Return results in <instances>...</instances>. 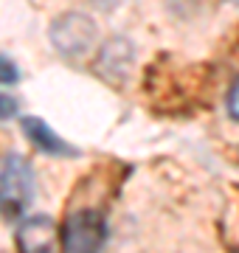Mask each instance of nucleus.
Returning a JSON list of instances; mask_svg holds the SVG:
<instances>
[{
    "label": "nucleus",
    "instance_id": "6",
    "mask_svg": "<svg viewBox=\"0 0 239 253\" xmlns=\"http://www.w3.org/2000/svg\"><path fill=\"white\" fill-rule=\"evenodd\" d=\"M129 62H132V45H129L127 40H121V37L110 40V42L104 45V51H101V56H99V65L104 68V76L124 73L129 68Z\"/></svg>",
    "mask_w": 239,
    "mask_h": 253
},
{
    "label": "nucleus",
    "instance_id": "4",
    "mask_svg": "<svg viewBox=\"0 0 239 253\" xmlns=\"http://www.w3.org/2000/svg\"><path fill=\"white\" fill-rule=\"evenodd\" d=\"M17 248L20 253H65L62 234L51 217L37 214L20 222L17 228Z\"/></svg>",
    "mask_w": 239,
    "mask_h": 253
},
{
    "label": "nucleus",
    "instance_id": "9",
    "mask_svg": "<svg viewBox=\"0 0 239 253\" xmlns=\"http://www.w3.org/2000/svg\"><path fill=\"white\" fill-rule=\"evenodd\" d=\"M228 116L234 121H239V76L234 79V84H231V90H228Z\"/></svg>",
    "mask_w": 239,
    "mask_h": 253
},
{
    "label": "nucleus",
    "instance_id": "2",
    "mask_svg": "<svg viewBox=\"0 0 239 253\" xmlns=\"http://www.w3.org/2000/svg\"><path fill=\"white\" fill-rule=\"evenodd\" d=\"M96 37H99L96 20L82 11H65L51 23V42L65 56H82L96 45Z\"/></svg>",
    "mask_w": 239,
    "mask_h": 253
},
{
    "label": "nucleus",
    "instance_id": "3",
    "mask_svg": "<svg viewBox=\"0 0 239 253\" xmlns=\"http://www.w3.org/2000/svg\"><path fill=\"white\" fill-rule=\"evenodd\" d=\"M107 242V222L99 211H74L62 225L65 253H99Z\"/></svg>",
    "mask_w": 239,
    "mask_h": 253
},
{
    "label": "nucleus",
    "instance_id": "5",
    "mask_svg": "<svg viewBox=\"0 0 239 253\" xmlns=\"http://www.w3.org/2000/svg\"><path fill=\"white\" fill-rule=\"evenodd\" d=\"M20 124H23V132H26V138H28L34 146H37L40 152H48V155H76L74 146L65 144L62 138L56 135L54 129H51L45 121H42V118L26 116Z\"/></svg>",
    "mask_w": 239,
    "mask_h": 253
},
{
    "label": "nucleus",
    "instance_id": "7",
    "mask_svg": "<svg viewBox=\"0 0 239 253\" xmlns=\"http://www.w3.org/2000/svg\"><path fill=\"white\" fill-rule=\"evenodd\" d=\"M20 82V68L6 54H0V84H14Z\"/></svg>",
    "mask_w": 239,
    "mask_h": 253
},
{
    "label": "nucleus",
    "instance_id": "1",
    "mask_svg": "<svg viewBox=\"0 0 239 253\" xmlns=\"http://www.w3.org/2000/svg\"><path fill=\"white\" fill-rule=\"evenodd\" d=\"M34 194V172L31 163L17 152L0 155V214L17 217L28 208Z\"/></svg>",
    "mask_w": 239,
    "mask_h": 253
},
{
    "label": "nucleus",
    "instance_id": "8",
    "mask_svg": "<svg viewBox=\"0 0 239 253\" xmlns=\"http://www.w3.org/2000/svg\"><path fill=\"white\" fill-rule=\"evenodd\" d=\"M20 113V104L14 96L9 93H0V121H6V118H14Z\"/></svg>",
    "mask_w": 239,
    "mask_h": 253
}]
</instances>
